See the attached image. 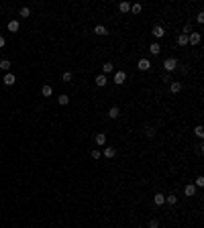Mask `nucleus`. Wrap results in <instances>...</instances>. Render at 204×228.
Here are the masks:
<instances>
[{
    "label": "nucleus",
    "mask_w": 204,
    "mask_h": 228,
    "mask_svg": "<svg viewBox=\"0 0 204 228\" xmlns=\"http://www.w3.org/2000/svg\"><path fill=\"white\" fill-rule=\"evenodd\" d=\"M163 35H165L163 27H161V25H155V27H153V37H157V39H161Z\"/></svg>",
    "instance_id": "10"
},
{
    "label": "nucleus",
    "mask_w": 204,
    "mask_h": 228,
    "mask_svg": "<svg viewBox=\"0 0 204 228\" xmlns=\"http://www.w3.org/2000/svg\"><path fill=\"white\" fill-rule=\"evenodd\" d=\"M178 45H182V47H184V45H188V35H180V37H178Z\"/></svg>",
    "instance_id": "22"
},
{
    "label": "nucleus",
    "mask_w": 204,
    "mask_h": 228,
    "mask_svg": "<svg viewBox=\"0 0 204 228\" xmlns=\"http://www.w3.org/2000/svg\"><path fill=\"white\" fill-rule=\"evenodd\" d=\"M149 228H159V220L151 218V220H149Z\"/></svg>",
    "instance_id": "27"
},
{
    "label": "nucleus",
    "mask_w": 204,
    "mask_h": 228,
    "mask_svg": "<svg viewBox=\"0 0 204 228\" xmlns=\"http://www.w3.org/2000/svg\"><path fill=\"white\" fill-rule=\"evenodd\" d=\"M141 10H143L141 4H133V6H131V12H133V14H139Z\"/></svg>",
    "instance_id": "24"
},
{
    "label": "nucleus",
    "mask_w": 204,
    "mask_h": 228,
    "mask_svg": "<svg viewBox=\"0 0 204 228\" xmlns=\"http://www.w3.org/2000/svg\"><path fill=\"white\" fill-rule=\"evenodd\" d=\"M57 102H59V106H65V104H69V96L65 94H61L59 98H57Z\"/></svg>",
    "instance_id": "21"
},
{
    "label": "nucleus",
    "mask_w": 204,
    "mask_h": 228,
    "mask_svg": "<svg viewBox=\"0 0 204 228\" xmlns=\"http://www.w3.org/2000/svg\"><path fill=\"white\" fill-rule=\"evenodd\" d=\"M165 202H167L170 206H176V204H178V195H176V194H170V195H165Z\"/></svg>",
    "instance_id": "17"
},
{
    "label": "nucleus",
    "mask_w": 204,
    "mask_h": 228,
    "mask_svg": "<svg viewBox=\"0 0 204 228\" xmlns=\"http://www.w3.org/2000/svg\"><path fill=\"white\" fill-rule=\"evenodd\" d=\"M94 81H96V86H98V88H102V86H106V81H108V80H106V75H98Z\"/></svg>",
    "instance_id": "19"
},
{
    "label": "nucleus",
    "mask_w": 204,
    "mask_h": 228,
    "mask_svg": "<svg viewBox=\"0 0 204 228\" xmlns=\"http://www.w3.org/2000/svg\"><path fill=\"white\" fill-rule=\"evenodd\" d=\"M161 80H163V81H171V75H170V74H163Z\"/></svg>",
    "instance_id": "33"
},
{
    "label": "nucleus",
    "mask_w": 204,
    "mask_h": 228,
    "mask_svg": "<svg viewBox=\"0 0 204 228\" xmlns=\"http://www.w3.org/2000/svg\"><path fill=\"white\" fill-rule=\"evenodd\" d=\"M170 92L171 94H180L182 92V84L180 81H170Z\"/></svg>",
    "instance_id": "4"
},
{
    "label": "nucleus",
    "mask_w": 204,
    "mask_h": 228,
    "mask_svg": "<svg viewBox=\"0 0 204 228\" xmlns=\"http://www.w3.org/2000/svg\"><path fill=\"white\" fill-rule=\"evenodd\" d=\"M61 80H63V81H72V74H69V71H65V74L61 75Z\"/></svg>",
    "instance_id": "30"
},
{
    "label": "nucleus",
    "mask_w": 204,
    "mask_h": 228,
    "mask_svg": "<svg viewBox=\"0 0 204 228\" xmlns=\"http://www.w3.org/2000/svg\"><path fill=\"white\" fill-rule=\"evenodd\" d=\"M196 20H198V22H200V25H202V22H204V12H198Z\"/></svg>",
    "instance_id": "32"
},
{
    "label": "nucleus",
    "mask_w": 204,
    "mask_h": 228,
    "mask_svg": "<svg viewBox=\"0 0 204 228\" xmlns=\"http://www.w3.org/2000/svg\"><path fill=\"white\" fill-rule=\"evenodd\" d=\"M10 67H12V63L8 59H0V69H2V71H8Z\"/></svg>",
    "instance_id": "16"
},
{
    "label": "nucleus",
    "mask_w": 204,
    "mask_h": 228,
    "mask_svg": "<svg viewBox=\"0 0 204 228\" xmlns=\"http://www.w3.org/2000/svg\"><path fill=\"white\" fill-rule=\"evenodd\" d=\"M19 29H20L19 20H10V22H8V31H10V33H16Z\"/></svg>",
    "instance_id": "15"
},
{
    "label": "nucleus",
    "mask_w": 204,
    "mask_h": 228,
    "mask_svg": "<svg viewBox=\"0 0 204 228\" xmlns=\"http://www.w3.org/2000/svg\"><path fill=\"white\" fill-rule=\"evenodd\" d=\"M125 80H127V71H116L112 81H114L116 86H121V84H125Z\"/></svg>",
    "instance_id": "2"
},
{
    "label": "nucleus",
    "mask_w": 204,
    "mask_h": 228,
    "mask_svg": "<svg viewBox=\"0 0 204 228\" xmlns=\"http://www.w3.org/2000/svg\"><path fill=\"white\" fill-rule=\"evenodd\" d=\"M20 16H25V19H29V16H31V10H29L27 6H23V8H20Z\"/></svg>",
    "instance_id": "25"
},
{
    "label": "nucleus",
    "mask_w": 204,
    "mask_h": 228,
    "mask_svg": "<svg viewBox=\"0 0 204 228\" xmlns=\"http://www.w3.org/2000/svg\"><path fill=\"white\" fill-rule=\"evenodd\" d=\"M137 67H139L141 71H147V69H149V67H151V61L143 57V59H139V63H137Z\"/></svg>",
    "instance_id": "3"
},
{
    "label": "nucleus",
    "mask_w": 204,
    "mask_h": 228,
    "mask_svg": "<svg viewBox=\"0 0 204 228\" xmlns=\"http://www.w3.org/2000/svg\"><path fill=\"white\" fill-rule=\"evenodd\" d=\"M145 130H147V136H153V134H155V130H153V126H147V128H145Z\"/></svg>",
    "instance_id": "31"
},
{
    "label": "nucleus",
    "mask_w": 204,
    "mask_h": 228,
    "mask_svg": "<svg viewBox=\"0 0 204 228\" xmlns=\"http://www.w3.org/2000/svg\"><path fill=\"white\" fill-rule=\"evenodd\" d=\"M90 155H92V159H94V161H96V159H100V151H98V149H94V151H92V153H90Z\"/></svg>",
    "instance_id": "28"
},
{
    "label": "nucleus",
    "mask_w": 204,
    "mask_h": 228,
    "mask_svg": "<svg viewBox=\"0 0 204 228\" xmlns=\"http://www.w3.org/2000/svg\"><path fill=\"white\" fill-rule=\"evenodd\" d=\"M112 71H114V65H112V63H104V65H102V75H108V74H112Z\"/></svg>",
    "instance_id": "11"
},
{
    "label": "nucleus",
    "mask_w": 204,
    "mask_h": 228,
    "mask_svg": "<svg viewBox=\"0 0 204 228\" xmlns=\"http://www.w3.org/2000/svg\"><path fill=\"white\" fill-rule=\"evenodd\" d=\"M41 94L45 96V98H49V96L53 94V90H51V86H47V84H45V86L41 88Z\"/></svg>",
    "instance_id": "18"
},
{
    "label": "nucleus",
    "mask_w": 204,
    "mask_h": 228,
    "mask_svg": "<svg viewBox=\"0 0 204 228\" xmlns=\"http://www.w3.org/2000/svg\"><path fill=\"white\" fill-rule=\"evenodd\" d=\"M118 10H121V12H129L131 4H129V2H121V4H118Z\"/></svg>",
    "instance_id": "23"
},
{
    "label": "nucleus",
    "mask_w": 204,
    "mask_h": 228,
    "mask_svg": "<svg viewBox=\"0 0 204 228\" xmlns=\"http://www.w3.org/2000/svg\"><path fill=\"white\" fill-rule=\"evenodd\" d=\"M106 33H108V31H106L104 25H96V27H94V35H98V37H104Z\"/></svg>",
    "instance_id": "9"
},
{
    "label": "nucleus",
    "mask_w": 204,
    "mask_h": 228,
    "mask_svg": "<svg viewBox=\"0 0 204 228\" xmlns=\"http://www.w3.org/2000/svg\"><path fill=\"white\" fill-rule=\"evenodd\" d=\"M196 185H198V188H202V185H204V177H202V175H198V177H196Z\"/></svg>",
    "instance_id": "29"
},
{
    "label": "nucleus",
    "mask_w": 204,
    "mask_h": 228,
    "mask_svg": "<svg viewBox=\"0 0 204 228\" xmlns=\"http://www.w3.org/2000/svg\"><path fill=\"white\" fill-rule=\"evenodd\" d=\"M102 155H104L106 159H112V157H114V155H116V149H114V147H104V151H102Z\"/></svg>",
    "instance_id": "6"
},
{
    "label": "nucleus",
    "mask_w": 204,
    "mask_h": 228,
    "mask_svg": "<svg viewBox=\"0 0 204 228\" xmlns=\"http://www.w3.org/2000/svg\"><path fill=\"white\" fill-rule=\"evenodd\" d=\"M14 81H16L14 74H6L4 75V86H14Z\"/></svg>",
    "instance_id": "13"
},
{
    "label": "nucleus",
    "mask_w": 204,
    "mask_h": 228,
    "mask_svg": "<svg viewBox=\"0 0 204 228\" xmlns=\"http://www.w3.org/2000/svg\"><path fill=\"white\" fill-rule=\"evenodd\" d=\"M188 43L190 45H198L200 43V33H190L188 35Z\"/></svg>",
    "instance_id": "7"
},
{
    "label": "nucleus",
    "mask_w": 204,
    "mask_h": 228,
    "mask_svg": "<svg viewBox=\"0 0 204 228\" xmlns=\"http://www.w3.org/2000/svg\"><path fill=\"white\" fill-rule=\"evenodd\" d=\"M178 65H180V61L174 59V57H170V59L163 61V69H165V74H171V71H176Z\"/></svg>",
    "instance_id": "1"
},
{
    "label": "nucleus",
    "mask_w": 204,
    "mask_h": 228,
    "mask_svg": "<svg viewBox=\"0 0 204 228\" xmlns=\"http://www.w3.org/2000/svg\"><path fill=\"white\" fill-rule=\"evenodd\" d=\"M94 143L98 145V147H102V145H106V134H104V133H98V134L94 136Z\"/></svg>",
    "instance_id": "5"
},
{
    "label": "nucleus",
    "mask_w": 204,
    "mask_h": 228,
    "mask_svg": "<svg viewBox=\"0 0 204 228\" xmlns=\"http://www.w3.org/2000/svg\"><path fill=\"white\" fill-rule=\"evenodd\" d=\"M153 202H155V206H161V204H165V195L163 194H155L153 195Z\"/></svg>",
    "instance_id": "14"
},
{
    "label": "nucleus",
    "mask_w": 204,
    "mask_h": 228,
    "mask_svg": "<svg viewBox=\"0 0 204 228\" xmlns=\"http://www.w3.org/2000/svg\"><path fill=\"white\" fill-rule=\"evenodd\" d=\"M4 45H6V39H4V37H2V35H0V49L4 47Z\"/></svg>",
    "instance_id": "34"
},
{
    "label": "nucleus",
    "mask_w": 204,
    "mask_h": 228,
    "mask_svg": "<svg viewBox=\"0 0 204 228\" xmlns=\"http://www.w3.org/2000/svg\"><path fill=\"white\" fill-rule=\"evenodd\" d=\"M184 194L188 195V198H192V195L196 194V185H192V183H188V185L184 188Z\"/></svg>",
    "instance_id": "12"
},
{
    "label": "nucleus",
    "mask_w": 204,
    "mask_h": 228,
    "mask_svg": "<svg viewBox=\"0 0 204 228\" xmlns=\"http://www.w3.org/2000/svg\"><path fill=\"white\" fill-rule=\"evenodd\" d=\"M194 133H196V136H200V139H202V136H204V128L200 126V124H198V126L194 128Z\"/></svg>",
    "instance_id": "26"
},
{
    "label": "nucleus",
    "mask_w": 204,
    "mask_h": 228,
    "mask_svg": "<svg viewBox=\"0 0 204 228\" xmlns=\"http://www.w3.org/2000/svg\"><path fill=\"white\" fill-rule=\"evenodd\" d=\"M149 53L151 55H159L161 53V45H159V43H151L149 45Z\"/></svg>",
    "instance_id": "8"
},
{
    "label": "nucleus",
    "mask_w": 204,
    "mask_h": 228,
    "mask_svg": "<svg viewBox=\"0 0 204 228\" xmlns=\"http://www.w3.org/2000/svg\"><path fill=\"white\" fill-rule=\"evenodd\" d=\"M108 116H110V118H118V116H121V110H118L116 106H112L108 110Z\"/></svg>",
    "instance_id": "20"
}]
</instances>
